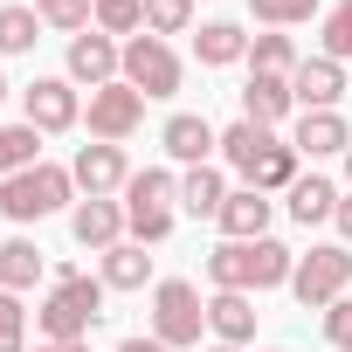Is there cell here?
I'll return each mask as SVG.
<instances>
[{"mask_svg":"<svg viewBox=\"0 0 352 352\" xmlns=\"http://www.w3.org/2000/svg\"><path fill=\"white\" fill-rule=\"evenodd\" d=\"M290 145H297V159H345L352 152V124H345V111H297V124H290Z\"/></svg>","mask_w":352,"mask_h":352,"instance_id":"7c38bea8","label":"cell"},{"mask_svg":"<svg viewBox=\"0 0 352 352\" xmlns=\"http://www.w3.org/2000/svg\"><path fill=\"white\" fill-rule=\"evenodd\" d=\"M152 283V256H145V242H118V249H104V290H145Z\"/></svg>","mask_w":352,"mask_h":352,"instance_id":"cb8c5ba5","label":"cell"},{"mask_svg":"<svg viewBox=\"0 0 352 352\" xmlns=\"http://www.w3.org/2000/svg\"><path fill=\"white\" fill-rule=\"evenodd\" d=\"M42 42V14L35 8H0V56H28Z\"/></svg>","mask_w":352,"mask_h":352,"instance_id":"83f0119b","label":"cell"},{"mask_svg":"<svg viewBox=\"0 0 352 352\" xmlns=\"http://www.w3.org/2000/svg\"><path fill=\"white\" fill-rule=\"evenodd\" d=\"M290 270H297V249H283L276 235L208 249V283L214 290H276V283H290Z\"/></svg>","mask_w":352,"mask_h":352,"instance_id":"7a4b0ae2","label":"cell"},{"mask_svg":"<svg viewBox=\"0 0 352 352\" xmlns=\"http://www.w3.org/2000/svg\"><path fill=\"white\" fill-rule=\"evenodd\" d=\"M345 187H352V152H345Z\"/></svg>","mask_w":352,"mask_h":352,"instance_id":"74e56055","label":"cell"},{"mask_svg":"<svg viewBox=\"0 0 352 352\" xmlns=\"http://www.w3.org/2000/svg\"><path fill=\"white\" fill-rule=\"evenodd\" d=\"M63 208H76V180H69V166H28V173H14V180H0V214H8L14 228H28V221H49V214H63Z\"/></svg>","mask_w":352,"mask_h":352,"instance_id":"277c9868","label":"cell"},{"mask_svg":"<svg viewBox=\"0 0 352 352\" xmlns=\"http://www.w3.org/2000/svg\"><path fill=\"white\" fill-rule=\"evenodd\" d=\"M318 56H331V63H352V0L324 8V35H318Z\"/></svg>","mask_w":352,"mask_h":352,"instance_id":"f546056e","label":"cell"},{"mask_svg":"<svg viewBox=\"0 0 352 352\" xmlns=\"http://www.w3.org/2000/svg\"><path fill=\"white\" fill-rule=\"evenodd\" d=\"M263 352H283V345H263Z\"/></svg>","mask_w":352,"mask_h":352,"instance_id":"f35d334b","label":"cell"},{"mask_svg":"<svg viewBox=\"0 0 352 352\" xmlns=\"http://www.w3.org/2000/svg\"><path fill=\"white\" fill-rule=\"evenodd\" d=\"M221 201H228L221 166H187V173H180V208H187L194 221H214V214H221Z\"/></svg>","mask_w":352,"mask_h":352,"instance_id":"ffe728a7","label":"cell"},{"mask_svg":"<svg viewBox=\"0 0 352 352\" xmlns=\"http://www.w3.org/2000/svg\"><path fill=\"white\" fill-rule=\"evenodd\" d=\"M69 180H76V194H83V201H111V194H124V180H131L124 145H104V138L76 145V159H69Z\"/></svg>","mask_w":352,"mask_h":352,"instance_id":"30bf717a","label":"cell"},{"mask_svg":"<svg viewBox=\"0 0 352 352\" xmlns=\"http://www.w3.org/2000/svg\"><path fill=\"white\" fill-rule=\"evenodd\" d=\"M345 283H352V249H345V242H318V249L297 256V270H290V297H297L304 311H331V304L345 297Z\"/></svg>","mask_w":352,"mask_h":352,"instance_id":"8992f818","label":"cell"},{"mask_svg":"<svg viewBox=\"0 0 352 352\" xmlns=\"http://www.w3.org/2000/svg\"><path fill=\"white\" fill-rule=\"evenodd\" d=\"M208 352H242V345H221V338H214V345H208Z\"/></svg>","mask_w":352,"mask_h":352,"instance_id":"8d00e7d4","label":"cell"},{"mask_svg":"<svg viewBox=\"0 0 352 352\" xmlns=\"http://www.w3.org/2000/svg\"><path fill=\"white\" fill-rule=\"evenodd\" d=\"M173 221H180V173H166V166H145L124 180V235L131 242H166Z\"/></svg>","mask_w":352,"mask_h":352,"instance_id":"3957f363","label":"cell"},{"mask_svg":"<svg viewBox=\"0 0 352 352\" xmlns=\"http://www.w3.org/2000/svg\"><path fill=\"white\" fill-rule=\"evenodd\" d=\"M242 118L249 124H283V118H297V97H290V76H256L249 69V83H242Z\"/></svg>","mask_w":352,"mask_h":352,"instance_id":"e0dca14e","label":"cell"},{"mask_svg":"<svg viewBox=\"0 0 352 352\" xmlns=\"http://www.w3.org/2000/svg\"><path fill=\"white\" fill-rule=\"evenodd\" d=\"M159 145H166V159H180V166H214L221 131H214L201 111H173V118L159 124Z\"/></svg>","mask_w":352,"mask_h":352,"instance_id":"4fadbf2b","label":"cell"},{"mask_svg":"<svg viewBox=\"0 0 352 352\" xmlns=\"http://www.w3.org/2000/svg\"><path fill=\"white\" fill-rule=\"evenodd\" d=\"M21 111H28L21 124H35L42 138H49V131H76V124H83V97H76V83H69V76H35V83L21 90Z\"/></svg>","mask_w":352,"mask_h":352,"instance_id":"ba28073f","label":"cell"},{"mask_svg":"<svg viewBox=\"0 0 352 352\" xmlns=\"http://www.w3.org/2000/svg\"><path fill=\"white\" fill-rule=\"evenodd\" d=\"M283 201H290V221H304V228H318V221L338 214V187L324 180V173H304V180H297Z\"/></svg>","mask_w":352,"mask_h":352,"instance_id":"7402d4cb","label":"cell"},{"mask_svg":"<svg viewBox=\"0 0 352 352\" xmlns=\"http://www.w3.org/2000/svg\"><path fill=\"white\" fill-rule=\"evenodd\" d=\"M0 352H28V311L14 290H0Z\"/></svg>","mask_w":352,"mask_h":352,"instance_id":"d6a6232c","label":"cell"},{"mask_svg":"<svg viewBox=\"0 0 352 352\" xmlns=\"http://www.w3.org/2000/svg\"><path fill=\"white\" fill-rule=\"evenodd\" d=\"M97 318H104V276H83L76 263H56V290L35 311L42 338L49 345H76V338H90Z\"/></svg>","mask_w":352,"mask_h":352,"instance_id":"6da1fadb","label":"cell"},{"mask_svg":"<svg viewBox=\"0 0 352 352\" xmlns=\"http://www.w3.org/2000/svg\"><path fill=\"white\" fill-rule=\"evenodd\" d=\"M324 338H331L338 352H352V297H338V304L324 311Z\"/></svg>","mask_w":352,"mask_h":352,"instance_id":"836d02e7","label":"cell"},{"mask_svg":"<svg viewBox=\"0 0 352 352\" xmlns=\"http://www.w3.org/2000/svg\"><path fill=\"white\" fill-rule=\"evenodd\" d=\"M97 28H104L111 42H118V35L131 42V35L145 28V0H104V8H97Z\"/></svg>","mask_w":352,"mask_h":352,"instance_id":"4dcf8cb0","label":"cell"},{"mask_svg":"<svg viewBox=\"0 0 352 352\" xmlns=\"http://www.w3.org/2000/svg\"><path fill=\"white\" fill-rule=\"evenodd\" d=\"M194 56H201L208 69H228V63H249V35H242L235 21H201V35H194Z\"/></svg>","mask_w":352,"mask_h":352,"instance_id":"603a6c76","label":"cell"},{"mask_svg":"<svg viewBox=\"0 0 352 352\" xmlns=\"http://www.w3.org/2000/svg\"><path fill=\"white\" fill-rule=\"evenodd\" d=\"M297 42L283 35V28H270V35H249V69L256 76H297Z\"/></svg>","mask_w":352,"mask_h":352,"instance_id":"d4e9b609","label":"cell"},{"mask_svg":"<svg viewBox=\"0 0 352 352\" xmlns=\"http://www.w3.org/2000/svg\"><path fill=\"white\" fill-rule=\"evenodd\" d=\"M249 14H256L263 28H297V21L318 14V0H249Z\"/></svg>","mask_w":352,"mask_h":352,"instance_id":"1f68e13d","label":"cell"},{"mask_svg":"<svg viewBox=\"0 0 352 352\" xmlns=\"http://www.w3.org/2000/svg\"><path fill=\"white\" fill-rule=\"evenodd\" d=\"M69 235L83 242V249H118V242H131L124 235V201H76L69 208Z\"/></svg>","mask_w":352,"mask_h":352,"instance_id":"2e32d148","label":"cell"},{"mask_svg":"<svg viewBox=\"0 0 352 352\" xmlns=\"http://www.w3.org/2000/svg\"><path fill=\"white\" fill-rule=\"evenodd\" d=\"M83 124H90V138H104V145H124L138 124H145V97L118 76V83H104V90H90V111H83Z\"/></svg>","mask_w":352,"mask_h":352,"instance_id":"9c48e42d","label":"cell"},{"mask_svg":"<svg viewBox=\"0 0 352 352\" xmlns=\"http://www.w3.org/2000/svg\"><path fill=\"white\" fill-rule=\"evenodd\" d=\"M194 8H201V0H145V35H187L194 28Z\"/></svg>","mask_w":352,"mask_h":352,"instance_id":"f1b7e54d","label":"cell"},{"mask_svg":"<svg viewBox=\"0 0 352 352\" xmlns=\"http://www.w3.org/2000/svg\"><path fill=\"white\" fill-rule=\"evenodd\" d=\"M118 352H166V345H159V338H124Z\"/></svg>","mask_w":352,"mask_h":352,"instance_id":"d590c367","label":"cell"},{"mask_svg":"<svg viewBox=\"0 0 352 352\" xmlns=\"http://www.w3.org/2000/svg\"><path fill=\"white\" fill-rule=\"evenodd\" d=\"M270 221H276V201L256 194V187H228V201H221V214H214L221 242H263Z\"/></svg>","mask_w":352,"mask_h":352,"instance_id":"9a60e30c","label":"cell"},{"mask_svg":"<svg viewBox=\"0 0 352 352\" xmlns=\"http://www.w3.org/2000/svg\"><path fill=\"white\" fill-rule=\"evenodd\" d=\"M42 270H49V263H42V249H35L28 235H8V242H0V290L21 297V290L42 283Z\"/></svg>","mask_w":352,"mask_h":352,"instance_id":"44dd1931","label":"cell"},{"mask_svg":"<svg viewBox=\"0 0 352 352\" xmlns=\"http://www.w3.org/2000/svg\"><path fill=\"white\" fill-rule=\"evenodd\" d=\"M28 166H42V131L35 124H0V180H14Z\"/></svg>","mask_w":352,"mask_h":352,"instance_id":"484cf974","label":"cell"},{"mask_svg":"<svg viewBox=\"0 0 352 352\" xmlns=\"http://www.w3.org/2000/svg\"><path fill=\"white\" fill-rule=\"evenodd\" d=\"M208 331L221 345H249L256 338V297L249 290H214L208 297Z\"/></svg>","mask_w":352,"mask_h":352,"instance_id":"d6986e66","label":"cell"},{"mask_svg":"<svg viewBox=\"0 0 352 352\" xmlns=\"http://www.w3.org/2000/svg\"><path fill=\"white\" fill-rule=\"evenodd\" d=\"M276 145H283V138H276V131H270V124H249V118H242V124H228V131H221V159H228V166H235V173H242V187H249V180H256V166H263V159H270V152H276Z\"/></svg>","mask_w":352,"mask_h":352,"instance_id":"ac0fdd59","label":"cell"},{"mask_svg":"<svg viewBox=\"0 0 352 352\" xmlns=\"http://www.w3.org/2000/svg\"><path fill=\"white\" fill-rule=\"evenodd\" d=\"M97 8H104V0H97Z\"/></svg>","mask_w":352,"mask_h":352,"instance_id":"ab89813d","label":"cell"},{"mask_svg":"<svg viewBox=\"0 0 352 352\" xmlns=\"http://www.w3.org/2000/svg\"><path fill=\"white\" fill-rule=\"evenodd\" d=\"M352 90V69L345 63H331V56H304L297 63V76H290V97H297V111H338V97Z\"/></svg>","mask_w":352,"mask_h":352,"instance_id":"8fae6325","label":"cell"},{"mask_svg":"<svg viewBox=\"0 0 352 352\" xmlns=\"http://www.w3.org/2000/svg\"><path fill=\"white\" fill-rule=\"evenodd\" d=\"M331 221H338V235L352 242V194H338V214H331Z\"/></svg>","mask_w":352,"mask_h":352,"instance_id":"e575fe53","label":"cell"},{"mask_svg":"<svg viewBox=\"0 0 352 352\" xmlns=\"http://www.w3.org/2000/svg\"><path fill=\"white\" fill-rule=\"evenodd\" d=\"M118 76L152 104V97H180L187 63L173 56V42H159V35H131V42H124V69H118Z\"/></svg>","mask_w":352,"mask_h":352,"instance_id":"52a82bcc","label":"cell"},{"mask_svg":"<svg viewBox=\"0 0 352 352\" xmlns=\"http://www.w3.org/2000/svg\"><path fill=\"white\" fill-rule=\"evenodd\" d=\"M118 69H124V42H111L104 28H90V35L69 42V83L104 90V83H118Z\"/></svg>","mask_w":352,"mask_h":352,"instance_id":"5bb4252c","label":"cell"},{"mask_svg":"<svg viewBox=\"0 0 352 352\" xmlns=\"http://www.w3.org/2000/svg\"><path fill=\"white\" fill-rule=\"evenodd\" d=\"M201 331H208V297L187 276H159L152 283V338L166 352H187V345H201Z\"/></svg>","mask_w":352,"mask_h":352,"instance_id":"5b68a950","label":"cell"},{"mask_svg":"<svg viewBox=\"0 0 352 352\" xmlns=\"http://www.w3.org/2000/svg\"><path fill=\"white\" fill-rule=\"evenodd\" d=\"M35 14H42V28H56V35H90V21H97V0H35Z\"/></svg>","mask_w":352,"mask_h":352,"instance_id":"4316f807","label":"cell"}]
</instances>
